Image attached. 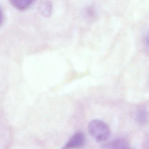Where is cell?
Instances as JSON below:
<instances>
[{
    "mask_svg": "<svg viewBox=\"0 0 149 149\" xmlns=\"http://www.w3.org/2000/svg\"><path fill=\"white\" fill-rule=\"evenodd\" d=\"M127 141L124 139L119 138L113 140L104 145V148H128Z\"/></svg>",
    "mask_w": 149,
    "mask_h": 149,
    "instance_id": "cell-4",
    "label": "cell"
},
{
    "mask_svg": "<svg viewBox=\"0 0 149 149\" xmlns=\"http://www.w3.org/2000/svg\"><path fill=\"white\" fill-rule=\"evenodd\" d=\"M85 137L82 132H78L73 135V136L65 145L64 148H79L83 146L85 143Z\"/></svg>",
    "mask_w": 149,
    "mask_h": 149,
    "instance_id": "cell-2",
    "label": "cell"
},
{
    "mask_svg": "<svg viewBox=\"0 0 149 149\" xmlns=\"http://www.w3.org/2000/svg\"><path fill=\"white\" fill-rule=\"evenodd\" d=\"M146 112H145L143 111V109H141L140 110V111L138 114V118L141 121V122L143 121L144 120H145V118L146 119Z\"/></svg>",
    "mask_w": 149,
    "mask_h": 149,
    "instance_id": "cell-6",
    "label": "cell"
},
{
    "mask_svg": "<svg viewBox=\"0 0 149 149\" xmlns=\"http://www.w3.org/2000/svg\"><path fill=\"white\" fill-rule=\"evenodd\" d=\"M34 0H9L11 5L17 10L25 11L30 7Z\"/></svg>",
    "mask_w": 149,
    "mask_h": 149,
    "instance_id": "cell-3",
    "label": "cell"
},
{
    "mask_svg": "<svg viewBox=\"0 0 149 149\" xmlns=\"http://www.w3.org/2000/svg\"><path fill=\"white\" fill-rule=\"evenodd\" d=\"M88 130L91 137L97 142L106 141L109 137L110 130L102 121L94 120L89 124Z\"/></svg>",
    "mask_w": 149,
    "mask_h": 149,
    "instance_id": "cell-1",
    "label": "cell"
},
{
    "mask_svg": "<svg viewBox=\"0 0 149 149\" xmlns=\"http://www.w3.org/2000/svg\"><path fill=\"white\" fill-rule=\"evenodd\" d=\"M3 21V15L1 9H0V26L2 24Z\"/></svg>",
    "mask_w": 149,
    "mask_h": 149,
    "instance_id": "cell-7",
    "label": "cell"
},
{
    "mask_svg": "<svg viewBox=\"0 0 149 149\" xmlns=\"http://www.w3.org/2000/svg\"><path fill=\"white\" fill-rule=\"evenodd\" d=\"M53 6L51 1H45L41 3L39 6V11L43 16L48 17L52 14Z\"/></svg>",
    "mask_w": 149,
    "mask_h": 149,
    "instance_id": "cell-5",
    "label": "cell"
}]
</instances>
